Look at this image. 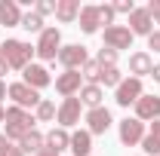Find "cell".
I'll list each match as a JSON object with an SVG mask.
<instances>
[{"instance_id":"cell-1","label":"cell","mask_w":160,"mask_h":156,"mask_svg":"<svg viewBox=\"0 0 160 156\" xmlns=\"http://www.w3.org/2000/svg\"><path fill=\"white\" fill-rule=\"evenodd\" d=\"M6 132L3 135L9 138V141H22V138L28 135V132H34V113L31 110H22V107H6Z\"/></svg>"},{"instance_id":"cell-2","label":"cell","mask_w":160,"mask_h":156,"mask_svg":"<svg viewBox=\"0 0 160 156\" xmlns=\"http://www.w3.org/2000/svg\"><path fill=\"white\" fill-rule=\"evenodd\" d=\"M0 55H3V61L9 64V71L16 67V71H25L28 64H31V55H34V46L31 43H25V40H6L3 46H0Z\"/></svg>"},{"instance_id":"cell-3","label":"cell","mask_w":160,"mask_h":156,"mask_svg":"<svg viewBox=\"0 0 160 156\" xmlns=\"http://www.w3.org/2000/svg\"><path fill=\"white\" fill-rule=\"evenodd\" d=\"M59 49H62V34H59V28H43L37 46H34V55H40L43 61H56V58H59Z\"/></svg>"},{"instance_id":"cell-4","label":"cell","mask_w":160,"mask_h":156,"mask_svg":"<svg viewBox=\"0 0 160 156\" xmlns=\"http://www.w3.org/2000/svg\"><path fill=\"white\" fill-rule=\"evenodd\" d=\"M6 95L12 98V101H16V107H22V110H28V107H34V110H37V104L43 101L40 92H37V89H31L28 83H12V86L6 89Z\"/></svg>"},{"instance_id":"cell-5","label":"cell","mask_w":160,"mask_h":156,"mask_svg":"<svg viewBox=\"0 0 160 156\" xmlns=\"http://www.w3.org/2000/svg\"><path fill=\"white\" fill-rule=\"evenodd\" d=\"M80 113H83V104H80V98H65L59 104V110H56V119H59V129H71V126H77L80 122Z\"/></svg>"},{"instance_id":"cell-6","label":"cell","mask_w":160,"mask_h":156,"mask_svg":"<svg viewBox=\"0 0 160 156\" xmlns=\"http://www.w3.org/2000/svg\"><path fill=\"white\" fill-rule=\"evenodd\" d=\"M132 31L126 28V25H111V28H105V46L108 49H114V52H120V49H132Z\"/></svg>"},{"instance_id":"cell-7","label":"cell","mask_w":160,"mask_h":156,"mask_svg":"<svg viewBox=\"0 0 160 156\" xmlns=\"http://www.w3.org/2000/svg\"><path fill=\"white\" fill-rule=\"evenodd\" d=\"M59 61L65 71H80L83 64H86V46H80V43H71V46H62L59 49Z\"/></svg>"},{"instance_id":"cell-8","label":"cell","mask_w":160,"mask_h":156,"mask_svg":"<svg viewBox=\"0 0 160 156\" xmlns=\"http://www.w3.org/2000/svg\"><path fill=\"white\" fill-rule=\"evenodd\" d=\"M142 95H145V89H142V80L129 77V80H123V83L117 86V92H114V101H117L120 107H129V104H136Z\"/></svg>"},{"instance_id":"cell-9","label":"cell","mask_w":160,"mask_h":156,"mask_svg":"<svg viewBox=\"0 0 160 156\" xmlns=\"http://www.w3.org/2000/svg\"><path fill=\"white\" fill-rule=\"evenodd\" d=\"M80 89H83V77H80V71H65L56 77V92L62 98H74L80 95Z\"/></svg>"},{"instance_id":"cell-10","label":"cell","mask_w":160,"mask_h":156,"mask_svg":"<svg viewBox=\"0 0 160 156\" xmlns=\"http://www.w3.org/2000/svg\"><path fill=\"white\" fill-rule=\"evenodd\" d=\"M111 122H114V119H111V110H108V107H92V110H86V126H89L86 132H89V135H105V132L111 129Z\"/></svg>"},{"instance_id":"cell-11","label":"cell","mask_w":160,"mask_h":156,"mask_svg":"<svg viewBox=\"0 0 160 156\" xmlns=\"http://www.w3.org/2000/svg\"><path fill=\"white\" fill-rule=\"evenodd\" d=\"M142 138H145V122L142 119H123L120 122V144H126V147H136V144H142Z\"/></svg>"},{"instance_id":"cell-12","label":"cell","mask_w":160,"mask_h":156,"mask_svg":"<svg viewBox=\"0 0 160 156\" xmlns=\"http://www.w3.org/2000/svg\"><path fill=\"white\" fill-rule=\"evenodd\" d=\"M136 119H142V122L160 119V95H142L136 101Z\"/></svg>"},{"instance_id":"cell-13","label":"cell","mask_w":160,"mask_h":156,"mask_svg":"<svg viewBox=\"0 0 160 156\" xmlns=\"http://www.w3.org/2000/svg\"><path fill=\"white\" fill-rule=\"evenodd\" d=\"M22 6L19 0H0V25L3 28H22Z\"/></svg>"},{"instance_id":"cell-14","label":"cell","mask_w":160,"mask_h":156,"mask_svg":"<svg viewBox=\"0 0 160 156\" xmlns=\"http://www.w3.org/2000/svg\"><path fill=\"white\" fill-rule=\"evenodd\" d=\"M129 31H132V37L139 34V37H151L154 34V21L148 16V9H132V16H129Z\"/></svg>"},{"instance_id":"cell-15","label":"cell","mask_w":160,"mask_h":156,"mask_svg":"<svg viewBox=\"0 0 160 156\" xmlns=\"http://www.w3.org/2000/svg\"><path fill=\"white\" fill-rule=\"evenodd\" d=\"M22 74H25L22 83H28V86H31V89H37V92H40V89H46V86L52 83V80H49V71H46L43 64H28Z\"/></svg>"},{"instance_id":"cell-16","label":"cell","mask_w":160,"mask_h":156,"mask_svg":"<svg viewBox=\"0 0 160 156\" xmlns=\"http://www.w3.org/2000/svg\"><path fill=\"white\" fill-rule=\"evenodd\" d=\"M56 19L62 25H71L80 19V0H56Z\"/></svg>"},{"instance_id":"cell-17","label":"cell","mask_w":160,"mask_h":156,"mask_svg":"<svg viewBox=\"0 0 160 156\" xmlns=\"http://www.w3.org/2000/svg\"><path fill=\"white\" fill-rule=\"evenodd\" d=\"M80 104H83V107H89V110H92V107H102V98H105V92H102V86L99 83H86V86H83V89H80Z\"/></svg>"},{"instance_id":"cell-18","label":"cell","mask_w":160,"mask_h":156,"mask_svg":"<svg viewBox=\"0 0 160 156\" xmlns=\"http://www.w3.org/2000/svg\"><path fill=\"white\" fill-rule=\"evenodd\" d=\"M151 67H154V61H151L148 52H132L129 55V74L136 80H142L145 74H151Z\"/></svg>"},{"instance_id":"cell-19","label":"cell","mask_w":160,"mask_h":156,"mask_svg":"<svg viewBox=\"0 0 160 156\" xmlns=\"http://www.w3.org/2000/svg\"><path fill=\"white\" fill-rule=\"evenodd\" d=\"M80 31H83V34H96V31H99V6H80Z\"/></svg>"},{"instance_id":"cell-20","label":"cell","mask_w":160,"mask_h":156,"mask_svg":"<svg viewBox=\"0 0 160 156\" xmlns=\"http://www.w3.org/2000/svg\"><path fill=\"white\" fill-rule=\"evenodd\" d=\"M71 153L74 156H89L92 153V135L86 129H80V132L71 135Z\"/></svg>"},{"instance_id":"cell-21","label":"cell","mask_w":160,"mask_h":156,"mask_svg":"<svg viewBox=\"0 0 160 156\" xmlns=\"http://www.w3.org/2000/svg\"><path fill=\"white\" fill-rule=\"evenodd\" d=\"M142 150L148 156H160V119L151 122V132L142 138Z\"/></svg>"},{"instance_id":"cell-22","label":"cell","mask_w":160,"mask_h":156,"mask_svg":"<svg viewBox=\"0 0 160 156\" xmlns=\"http://www.w3.org/2000/svg\"><path fill=\"white\" fill-rule=\"evenodd\" d=\"M46 147H49L52 153H62L65 147H71V135H68V129H52V132L46 135Z\"/></svg>"},{"instance_id":"cell-23","label":"cell","mask_w":160,"mask_h":156,"mask_svg":"<svg viewBox=\"0 0 160 156\" xmlns=\"http://www.w3.org/2000/svg\"><path fill=\"white\" fill-rule=\"evenodd\" d=\"M19 147L25 150V153H34V156H37L40 150L46 147V138H43V135L37 132V129H34V132H28V135H25V138L19 141Z\"/></svg>"},{"instance_id":"cell-24","label":"cell","mask_w":160,"mask_h":156,"mask_svg":"<svg viewBox=\"0 0 160 156\" xmlns=\"http://www.w3.org/2000/svg\"><path fill=\"white\" fill-rule=\"evenodd\" d=\"M120 83H123V74H120L117 64H114V67H102V74H99V86H114V89H117Z\"/></svg>"},{"instance_id":"cell-25","label":"cell","mask_w":160,"mask_h":156,"mask_svg":"<svg viewBox=\"0 0 160 156\" xmlns=\"http://www.w3.org/2000/svg\"><path fill=\"white\" fill-rule=\"evenodd\" d=\"M56 110H59V107H56L49 98H43V101L37 104V113H34V119H37V122H49V119H56Z\"/></svg>"},{"instance_id":"cell-26","label":"cell","mask_w":160,"mask_h":156,"mask_svg":"<svg viewBox=\"0 0 160 156\" xmlns=\"http://www.w3.org/2000/svg\"><path fill=\"white\" fill-rule=\"evenodd\" d=\"M22 28L28 34H43V19H40L37 12H25L22 16Z\"/></svg>"},{"instance_id":"cell-27","label":"cell","mask_w":160,"mask_h":156,"mask_svg":"<svg viewBox=\"0 0 160 156\" xmlns=\"http://www.w3.org/2000/svg\"><path fill=\"white\" fill-rule=\"evenodd\" d=\"M99 74H102V64H99V61H86V64L80 67V77L86 80V83H99Z\"/></svg>"},{"instance_id":"cell-28","label":"cell","mask_w":160,"mask_h":156,"mask_svg":"<svg viewBox=\"0 0 160 156\" xmlns=\"http://www.w3.org/2000/svg\"><path fill=\"white\" fill-rule=\"evenodd\" d=\"M96 61H99L102 67H114V64H117V52H114V49H108V46H102Z\"/></svg>"},{"instance_id":"cell-29","label":"cell","mask_w":160,"mask_h":156,"mask_svg":"<svg viewBox=\"0 0 160 156\" xmlns=\"http://www.w3.org/2000/svg\"><path fill=\"white\" fill-rule=\"evenodd\" d=\"M114 16H117V12H114V6H111V3H102V6H99V21L105 25V28H111V25H114Z\"/></svg>"},{"instance_id":"cell-30","label":"cell","mask_w":160,"mask_h":156,"mask_svg":"<svg viewBox=\"0 0 160 156\" xmlns=\"http://www.w3.org/2000/svg\"><path fill=\"white\" fill-rule=\"evenodd\" d=\"M34 12H37L40 19H43V16H52V12H56V0H37Z\"/></svg>"},{"instance_id":"cell-31","label":"cell","mask_w":160,"mask_h":156,"mask_svg":"<svg viewBox=\"0 0 160 156\" xmlns=\"http://www.w3.org/2000/svg\"><path fill=\"white\" fill-rule=\"evenodd\" d=\"M111 6H114V12H126V16H132V9H136L132 0H117V3H111Z\"/></svg>"},{"instance_id":"cell-32","label":"cell","mask_w":160,"mask_h":156,"mask_svg":"<svg viewBox=\"0 0 160 156\" xmlns=\"http://www.w3.org/2000/svg\"><path fill=\"white\" fill-rule=\"evenodd\" d=\"M145 9H148V16H151V21H154V25H160V0H151V3H148Z\"/></svg>"},{"instance_id":"cell-33","label":"cell","mask_w":160,"mask_h":156,"mask_svg":"<svg viewBox=\"0 0 160 156\" xmlns=\"http://www.w3.org/2000/svg\"><path fill=\"white\" fill-rule=\"evenodd\" d=\"M9 150H12V141L0 132V156H9Z\"/></svg>"},{"instance_id":"cell-34","label":"cell","mask_w":160,"mask_h":156,"mask_svg":"<svg viewBox=\"0 0 160 156\" xmlns=\"http://www.w3.org/2000/svg\"><path fill=\"white\" fill-rule=\"evenodd\" d=\"M148 49H154V52H160V31H154V34L148 37Z\"/></svg>"},{"instance_id":"cell-35","label":"cell","mask_w":160,"mask_h":156,"mask_svg":"<svg viewBox=\"0 0 160 156\" xmlns=\"http://www.w3.org/2000/svg\"><path fill=\"white\" fill-rule=\"evenodd\" d=\"M151 77H154V83H160V64H154V67H151Z\"/></svg>"},{"instance_id":"cell-36","label":"cell","mask_w":160,"mask_h":156,"mask_svg":"<svg viewBox=\"0 0 160 156\" xmlns=\"http://www.w3.org/2000/svg\"><path fill=\"white\" fill-rule=\"evenodd\" d=\"M3 74H9V64H6V61L0 58V80H3Z\"/></svg>"},{"instance_id":"cell-37","label":"cell","mask_w":160,"mask_h":156,"mask_svg":"<svg viewBox=\"0 0 160 156\" xmlns=\"http://www.w3.org/2000/svg\"><path fill=\"white\" fill-rule=\"evenodd\" d=\"M6 89H9V86H6V83L0 80V104H3V98H6Z\"/></svg>"},{"instance_id":"cell-38","label":"cell","mask_w":160,"mask_h":156,"mask_svg":"<svg viewBox=\"0 0 160 156\" xmlns=\"http://www.w3.org/2000/svg\"><path fill=\"white\" fill-rule=\"evenodd\" d=\"M9 156H25V150H22V147H12V150H9Z\"/></svg>"},{"instance_id":"cell-39","label":"cell","mask_w":160,"mask_h":156,"mask_svg":"<svg viewBox=\"0 0 160 156\" xmlns=\"http://www.w3.org/2000/svg\"><path fill=\"white\" fill-rule=\"evenodd\" d=\"M37 156H59V153H52V150H49V147H43V150H40Z\"/></svg>"},{"instance_id":"cell-40","label":"cell","mask_w":160,"mask_h":156,"mask_svg":"<svg viewBox=\"0 0 160 156\" xmlns=\"http://www.w3.org/2000/svg\"><path fill=\"white\" fill-rule=\"evenodd\" d=\"M3 119H6V107L0 104V122H3Z\"/></svg>"},{"instance_id":"cell-41","label":"cell","mask_w":160,"mask_h":156,"mask_svg":"<svg viewBox=\"0 0 160 156\" xmlns=\"http://www.w3.org/2000/svg\"><path fill=\"white\" fill-rule=\"evenodd\" d=\"M0 58H3V55H0Z\"/></svg>"}]
</instances>
